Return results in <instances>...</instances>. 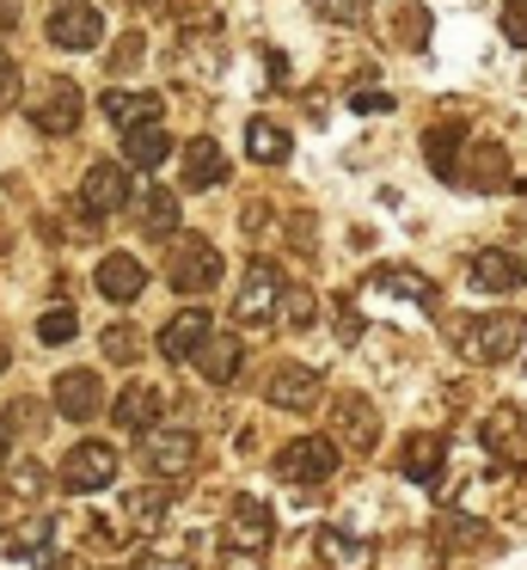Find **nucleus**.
Here are the masks:
<instances>
[{"instance_id":"obj_1","label":"nucleus","mask_w":527,"mask_h":570,"mask_svg":"<svg viewBox=\"0 0 527 570\" xmlns=\"http://www.w3.org/2000/svg\"><path fill=\"white\" fill-rule=\"evenodd\" d=\"M43 31L56 50H98L105 43V13H98L92 0H56Z\"/></svg>"},{"instance_id":"obj_2","label":"nucleus","mask_w":527,"mask_h":570,"mask_svg":"<svg viewBox=\"0 0 527 570\" xmlns=\"http://www.w3.org/2000/svg\"><path fill=\"white\" fill-rule=\"evenodd\" d=\"M276 472L289 484H325L331 472H338V442H331V435H294L276 454Z\"/></svg>"},{"instance_id":"obj_3","label":"nucleus","mask_w":527,"mask_h":570,"mask_svg":"<svg viewBox=\"0 0 527 570\" xmlns=\"http://www.w3.org/2000/svg\"><path fill=\"white\" fill-rule=\"evenodd\" d=\"M276 295H282V271H276V264H270V258L245 264L240 295H233V320H240V325H264V320H276Z\"/></svg>"},{"instance_id":"obj_4","label":"nucleus","mask_w":527,"mask_h":570,"mask_svg":"<svg viewBox=\"0 0 527 570\" xmlns=\"http://www.w3.org/2000/svg\"><path fill=\"white\" fill-rule=\"evenodd\" d=\"M515 344H521V313H478L472 332H466V356L485 362V368L509 362Z\"/></svg>"},{"instance_id":"obj_5","label":"nucleus","mask_w":527,"mask_h":570,"mask_svg":"<svg viewBox=\"0 0 527 570\" xmlns=\"http://www.w3.org/2000/svg\"><path fill=\"white\" fill-rule=\"evenodd\" d=\"M166 283L178 288V295H208V288L221 283V252L208 246V239H178Z\"/></svg>"},{"instance_id":"obj_6","label":"nucleus","mask_w":527,"mask_h":570,"mask_svg":"<svg viewBox=\"0 0 527 570\" xmlns=\"http://www.w3.org/2000/svg\"><path fill=\"white\" fill-rule=\"evenodd\" d=\"M123 203H129V173H123L117 160H92L86 166V178H80V209H86V222H105V215H117Z\"/></svg>"},{"instance_id":"obj_7","label":"nucleus","mask_w":527,"mask_h":570,"mask_svg":"<svg viewBox=\"0 0 527 570\" xmlns=\"http://www.w3.org/2000/svg\"><path fill=\"white\" fill-rule=\"evenodd\" d=\"M110 479H117V448H105V442H80V448H68V460H61V484H68L74 497L105 491Z\"/></svg>"},{"instance_id":"obj_8","label":"nucleus","mask_w":527,"mask_h":570,"mask_svg":"<svg viewBox=\"0 0 527 570\" xmlns=\"http://www.w3.org/2000/svg\"><path fill=\"white\" fill-rule=\"evenodd\" d=\"M264 399H270L276 411H313L319 399H325V374H319L313 362H289V368L270 374Z\"/></svg>"},{"instance_id":"obj_9","label":"nucleus","mask_w":527,"mask_h":570,"mask_svg":"<svg viewBox=\"0 0 527 570\" xmlns=\"http://www.w3.org/2000/svg\"><path fill=\"white\" fill-rule=\"evenodd\" d=\"M270 533H276V521H270V509L257 497H240L227 509V521H221V546H233V552H264Z\"/></svg>"},{"instance_id":"obj_10","label":"nucleus","mask_w":527,"mask_h":570,"mask_svg":"<svg viewBox=\"0 0 527 570\" xmlns=\"http://www.w3.org/2000/svg\"><path fill=\"white\" fill-rule=\"evenodd\" d=\"M56 411H61L68 423H92L98 411H105V381H98L92 368L56 374Z\"/></svg>"},{"instance_id":"obj_11","label":"nucleus","mask_w":527,"mask_h":570,"mask_svg":"<svg viewBox=\"0 0 527 570\" xmlns=\"http://www.w3.org/2000/svg\"><path fill=\"white\" fill-rule=\"evenodd\" d=\"M80 111H86L80 87H74V80H49V92L31 105V124L43 129V136H74V129H80Z\"/></svg>"},{"instance_id":"obj_12","label":"nucleus","mask_w":527,"mask_h":570,"mask_svg":"<svg viewBox=\"0 0 527 570\" xmlns=\"http://www.w3.org/2000/svg\"><path fill=\"white\" fill-rule=\"evenodd\" d=\"M141 460H147L154 479H178V472H191V460H196V435L191 430H147Z\"/></svg>"},{"instance_id":"obj_13","label":"nucleus","mask_w":527,"mask_h":570,"mask_svg":"<svg viewBox=\"0 0 527 570\" xmlns=\"http://www.w3.org/2000/svg\"><path fill=\"white\" fill-rule=\"evenodd\" d=\"M92 283H98V295H105V301L129 307V301L147 288V264H141V258H129V252H110V258H98Z\"/></svg>"},{"instance_id":"obj_14","label":"nucleus","mask_w":527,"mask_h":570,"mask_svg":"<svg viewBox=\"0 0 527 570\" xmlns=\"http://www.w3.org/2000/svg\"><path fill=\"white\" fill-rule=\"evenodd\" d=\"M215 332V320H208L203 307H184V313H172V325L159 332V356L166 362H191L196 350H203V337Z\"/></svg>"},{"instance_id":"obj_15","label":"nucleus","mask_w":527,"mask_h":570,"mask_svg":"<svg viewBox=\"0 0 527 570\" xmlns=\"http://www.w3.org/2000/svg\"><path fill=\"white\" fill-rule=\"evenodd\" d=\"M521 283H527V264L515 252H478L472 258V288H485V295H515Z\"/></svg>"},{"instance_id":"obj_16","label":"nucleus","mask_w":527,"mask_h":570,"mask_svg":"<svg viewBox=\"0 0 527 570\" xmlns=\"http://www.w3.org/2000/svg\"><path fill=\"white\" fill-rule=\"evenodd\" d=\"M472 136V129L460 124V117H448V124H436L423 136V160H429V173L436 178H460V141Z\"/></svg>"},{"instance_id":"obj_17","label":"nucleus","mask_w":527,"mask_h":570,"mask_svg":"<svg viewBox=\"0 0 527 570\" xmlns=\"http://www.w3.org/2000/svg\"><path fill=\"white\" fill-rule=\"evenodd\" d=\"M441 466H448V442H441V435H429V430H417L411 442H404L399 472H404L411 484H436V479H441Z\"/></svg>"},{"instance_id":"obj_18","label":"nucleus","mask_w":527,"mask_h":570,"mask_svg":"<svg viewBox=\"0 0 527 570\" xmlns=\"http://www.w3.org/2000/svg\"><path fill=\"white\" fill-rule=\"evenodd\" d=\"M368 288H380V295H404V301H423V307H436V283H429L423 271H411V264H380V271H368Z\"/></svg>"},{"instance_id":"obj_19","label":"nucleus","mask_w":527,"mask_h":570,"mask_svg":"<svg viewBox=\"0 0 527 570\" xmlns=\"http://www.w3.org/2000/svg\"><path fill=\"white\" fill-rule=\"evenodd\" d=\"M184 185H191V190H215V185H227V154H221L208 136H196L191 148H184Z\"/></svg>"},{"instance_id":"obj_20","label":"nucleus","mask_w":527,"mask_h":570,"mask_svg":"<svg viewBox=\"0 0 527 570\" xmlns=\"http://www.w3.org/2000/svg\"><path fill=\"white\" fill-rule=\"evenodd\" d=\"M338 435H343V448H374L380 423L362 393H338Z\"/></svg>"},{"instance_id":"obj_21","label":"nucleus","mask_w":527,"mask_h":570,"mask_svg":"<svg viewBox=\"0 0 527 570\" xmlns=\"http://www.w3.org/2000/svg\"><path fill=\"white\" fill-rule=\"evenodd\" d=\"M98 111L110 117L117 129H135V124H159V92H117L110 87L105 99H98Z\"/></svg>"},{"instance_id":"obj_22","label":"nucleus","mask_w":527,"mask_h":570,"mask_svg":"<svg viewBox=\"0 0 527 570\" xmlns=\"http://www.w3.org/2000/svg\"><path fill=\"white\" fill-rule=\"evenodd\" d=\"M191 362L203 368V381H208V386H227L233 374H240V362H245V356H240V337H215V332H208V337H203V350H196Z\"/></svg>"},{"instance_id":"obj_23","label":"nucleus","mask_w":527,"mask_h":570,"mask_svg":"<svg viewBox=\"0 0 527 570\" xmlns=\"http://www.w3.org/2000/svg\"><path fill=\"white\" fill-rule=\"evenodd\" d=\"M166 154H172V136H166L159 124H135V129H123V160H129V166L154 173V166H166Z\"/></svg>"},{"instance_id":"obj_24","label":"nucleus","mask_w":527,"mask_h":570,"mask_svg":"<svg viewBox=\"0 0 527 570\" xmlns=\"http://www.w3.org/2000/svg\"><path fill=\"white\" fill-rule=\"evenodd\" d=\"M319 558H325V570H368L374 540H355V533H343V528H325L319 533Z\"/></svg>"},{"instance_id":"obj_25","label":"nucleus","mask_w":527,"mask_h":570,"mask_svg":"<svg viewBox=\"0 0 527 570\" xmlns=\"http://www.w3.org/2000/svg\"><path fill=\"white\" fill-rule=\"evenodd\" d=\"M110 417H117L123 430H135V435L154 430V417H159V393H154V386H141V381L123 386V399H117V411H110Z\"/></svg>"},{"instance_id":"obj_26","label":"nucleus","mask_w":527,"mask_h":570,"mask_svg":"<svg viewBox=\"0 0 527 570\" xmlns=\"http://www.w3.org/2000/svg\"><path fill=\"white\" fill-rule=\"evenodd\" d=\"M245 154H252L257 166L289 160V129H282V124H270V117H252V124H245Z\"/></svg>"},{"instance_id":"obj_27","label":"nucleus","mask_w":527,"mask_h":570,"mask_svg":"<svg viewBox=\"0 0 527 570\" xmlns=\"http://www.w3.org/2000/svg\"><path fill=\"white\" fill-rule=\"evenodd\" d=\"M466 166H478L466 185H478V190H509L515 178H509V160H502V148H472V160Z\"/></svg>"},{"instance_id":"obj_28","label":"nucleus","mask_w":527,"mask_h":570,"mask_svg":"<svg viewBox=\"0 0 527 570\" xmlns=\"http://www.w3.org/2000/svg\"><path fill=\"white\" fill-rule=\"evenodd\" d=\"M141 227H147L154 239L178 234V197H172V190H147V203H141Z\"/></svg>"},{"instance_id":"obj_29","label":"nucleus","mask_w":527,"mask_h":570,"mask_svg":"<svg viewBox=\"0 0 527 570\" xmlns=\"http://www.w3.org/2000/svg\"><path fill=\"white\" fill-rule=\"evenodd\" d=\"M276 313L301 332V325H313V288H301V283H282V295H276Z\"/></svg>"},{"instance_id":"obj_30","label":"nucleus","mask_w":527,"mask_h":570,"mask_svg":"<svg viewBox=\"0 0 527 570\" xmlns=\"http://www.w3.org/2000/svg\"><path fill=\"white\" fill-rule=\"evenodd\" d=\"M392 19H399L392 31H399V43H404V50H423V43H429V13L417 7V0H404V7H399Z\"/></svg>"},{"instance_id":"obj_31","label":"nucleus","mask_w":527,"mask_h":570,"mask_svg":"<svg viewBox=\"0 0 527 570\" xmlns=\"http://www.w3.org/2000/svg\"><path fill=\"white\" fill-rule=\"evenodd\" d=\"M166 509H172V491H166V484H154V491H135V497H129V521H135V528H154Z\"/></svg>"},{"instance_id":"obj_32","label":"nucleus","mask_w":527,"mask_h":570,"mask_svg":"<svg viewBox=\"0 0 527 570\" xmlns=\"http://www.w3.org/2000/svg\"><path fill=\"white\" fill-rule=\"evenodd\" d=\"M325 26H362L368 19V0H306Z\"/></svg>"},{"instance_id":"obj_33","label":"nucleus","mask_w":527,"mask_h":570,"mask_svg":"<svg viewBox=\"0 0 527 570\" xmlns=\"http://www.w3.org/2000/svg\"><path fill=\"white\" fill-rule=\"evenodd\" d=\"M74 332H80V320H74V307H49L43 320H37V337H43V344H68Z\"/></svg>"},{"instance_id":"obj_34","label":"nucleus","mask_w":527,"mask_h":570,"mask_svg":"<svg viewBox=\"0 0 527 570\" xmlns=\"http://www.w3.org/2000/svg\"><path fill=\"white\" fill-rule=\"evenodd\" d=\"M515 430H521V417H515V405H497V411H490V417H485V430H478V442L502 448V442H509Z\"/></svg>"},{"instance_id":"obj_35","label":"nucleus","mask_w":527,"mask_h":570,"mask_svg":"<svg viewBox=\"0 0 527 570\" xmlns=\"http://www.w3.org/2000/svg\"><path fill=\"white\" fill-rule=\"evenodd\" d=\"M105 356L110 362H135V356H141V337H135L129 325H110V332H105Z\"/></svg>"},{"instance_id":"obj_36","label":"nucleus","mask_w":527,"mask_h":570,"mask_svg":"<svg viewBox=\"0 0 527 570\" xmlns=\"http://www.w3.org/2000/svg\"><path fill=\"white\" fill-rule=\"evenodd\" d=\"M502 38L527 50V0H502Z\"/></svg>"},{"instance_id":"obj_37","label":"nucleus","mask_w":527,"mask_h":570,"mask_svg":"<svg viewBox=\"0 0 527 570\" xmlns=\"http://www.w3.org/2000/svg\"><path fill=\"white\" fill-rule=\"evenodd\" d=\"M331 332H338V344H355V337H362V313H355L350 301H338V307H331Z\"/></svg>"},{"instance_id":"obj_38","label":"nucleus","mask_w":527,"mask_h":570,"mask_svg":"<svg viewBox=\"0 0 527 570\" xmlns=\"http://www.w3.org/2000/svg\"><path fill=\"white\" fill-rule=\"evenodd\" d=\"M12 92H19V62H12L7 50H0V111L12 105Z\"/></svg>"},{"instance_id":"obj_39","label":"nucleus","mask_w":527,"mask_h":570,"mask_svg":"<svg viewBox=\"0 0 527 570\" xmlns=\"http://www.w3.org/2000/svg\"><path fill=\"white\" fill-rule=\"evenodd\" d=\"M350 111L374 117V111H392V99H387V92H350Z\"/></svg>"},{"instance_id":"obj_40","label":"nucleus","mask_w":527,"mask_h":570,"mask_svg":"<svg viewBox=\"0 0 527 570\" xmlns=\"http://www.w3.org/2000/svg\"><path fill=\"white\" fill-rule=\"evenodd\" d=\"M135 56H141V31H129V38L117 43V56H110V68H129Z\"/></svg>"},{"instance_id":"obj_41","label":"nucleus","mask_w":527,"mask_h":570,"mask_svg":"<svg viewBox=\"0 0 527 570\" xmlns=\"http://www.w3.org/2000/svg\"><path fill=\"white\" fill-rule=\"evenodd\" d=\"M141 570H196L191 558H172V552H154V558H141Z\"/></svg>"},{"instance_id":"obj_42","label":"nucleus","mask_w":527,"mask_h":570,"mask_svg":"<svg viewBox=\"0 0 527 570\" xmlns=\"http://www.w3.org/2000/svg\"><path fill=\"white\" fill-rule=\"evenodd\" d=\"M264 68H270V80H276V87L289 80V56H282V50H264Z\"/></svg>"},{"instance_id":"obj_43","label":"nucleus","mask_w":527,"mask_h":570,"mask_svg":"<svg viewBox=\"0 0 527 570\" xmlns=\"http://www.w3.org/2000/svg\"><path fill=\"white\" fill-rule=\"evenodd\" d=\"M12 430H19V417H12V405L0 411V460H7V448H12Z\"/></svg>"},{"instance_id":"obj_44","label":"nucleus","mask_w":527,"mask_h":570,"mask_svg":"<svg viewBox=\"0 0 527 570\" xmlns=\"http://www.w3.org/2000/svg\"><path fill=\"white\" fill-rule=\"evenodd\" d=\"M19 19V0H0V26H12Z\"/></svg>"},{"instance_id":"obj_45","label":"nucleus","mask_w":527,"mask_h":570,"mask_svg":"<svg viewBox=\"0 0 527 570\" xmlns=\"http://www.w3.org/2000/svg\"><path fill=\"white\" fill-rule=\"evenodd\" d=\"M7 362H12V356H7V344H0V374H7Z\"/></svg>"},{"instance_id":"obj_46","label":"nucleus","mask_w":527,"mask_h":570,"mask_svg":"<svg viewBox=\"0 0 527 570\" xmlns=\"http://www.w3.org/2000/svg\"><path fill=\"white\" fill-rule=\"evenodd\" d=\"M521 368H527V362H521Z\"/></svg>"}]
</instances>
